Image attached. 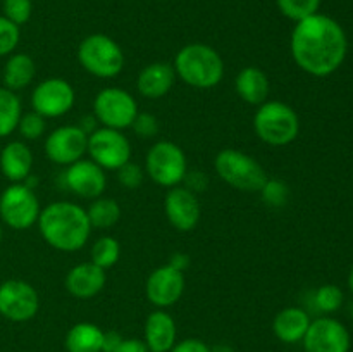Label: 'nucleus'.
I'll use <instances>...</instances> for the list:
<instances>
[{"instance_id":"nucleus-27","label":"nucleus","mask_w":353,"mask_h":352,"mask_svg":"<svg viewBox=\"0 0 353 352\" xmlns=\"http://www.w3.org/2000/svg\"><path fill=\"white\" fill-rule=\"evenodd\" d=\"M21 116H23V106L16 92L0 86V138L9 137L12 131L17 130Z\"/></svg>"},{"instance_id":"nucleus-9","label":"nucleus","mask_w":353,"mask_h":352,"mask_svg":"<svg viewBox=\"0 0 353 352\" xmlns=\"http://www.w3.org/2000/svg\"><path fill=\"white\" fill-rule=\"evenodd\" d=\"M40 200L26 183H10L0 195V217L12 230H28L37 224Z\"/></svg>"},{"instance_id":"nucleus-35","label":"nucleus","mask_w":353,"mask_h":352,"mask_svg":"<svg viewBox=\"0 0 353 352\" xmlns=\"http://www.w3.org/2000/svg\"><path fill=\"white\" fill-rule=\"evenodd\" d=\"M145 171L141 169V166L134 164V162H126L124 166H121L117 169V179H119L121 185L128 190H137L138 186L143 183Z\"/></svg>"},{"instance_id":"nucleus-1","label":"nucleus","mask_w":353,"mask_h":352,"mask_svg":"<svg viewBox=\"0 0 353 352\" xmlns=\"http://www.w3.org/2000/svg\"><path fill=\"white\" fill-rule=\"evenodd\" d=\"M290 50L295 64L316 78H326L341 68L348 52L345 30L326 14L299 21L292 31Z\"/></svg>"},{"instance_id":"nucleus-13","label":"nucleus","mask_w":353,"mask_h":352,"mask_svg":"<svg viewBox=\"0 0 353 352\" xmlns=\"http://www.w3.org/2000/svg\"><path fill=\"white\" fill-rule=\"evenodd\" d=\"M88 147V133L76 124L55 128L45 138V155L59 166H71L83 159Z\"/></svg>"},{"instance_id":"nucleus-31","label":"nucleus","mask_w":353,"mask_h":352,"mask_svg":"<svg viewBox=\"0 0 353 352\" xmlns=\"http://www.w3.org/2000/svg\"><path fill=\"white\" fill-rule=\"evenodd\" d=\"M261 197L264 200L265 206L269 207H283L286 206L290 199V188L285 182L276 178H268V182L262 185L261 188Z\"/></svg>"},{"instance_id":"nucleus-8","label":"nucleus","mask_w":353,"mask_h":352,"mask_svg":"<svg viewBox=\"0 0 353 352\" xmlns=\"http://www.w3.org/2000/svg\"><path fill=\"white\" fill-rule=\"evenodd\" d=\"M138 113L137 99L119 86L102 88L93 100V117L103 128L121 131L131 128Z\"/></svg>"},{"instance_id":"nucleus-19","label":"nucleus","mask_w":353,"mask_h":352,"mask_svg":"<svg viewBox=\"0 0 353 352\" xmlns=\"http://www.w3.org/2000/svg\"><path fill=\"white\" fill-rule=\"evenodd\" d=\"M176 71L169 62H152L145 66L137 79V90L145 99H162L174 85Z\"/></svg>"},{"instance_id":"nucleus-6","label":"nucleus","mask_w":353,"mask_h":352,"mask_svg":"<svg viewBox=\"0 0 353 352\" xmlns=\"http://www.w3.org/2000/svg\"><path fill=\"white\" fill-rule=\"evenodd\" d=\"M78 61L92 76L103 79L116 78L124 69V52L114 38L93 33L79 43Z\"/></svg>"},{"instance_id":"nucleus-42","label":"nucleus","mask_w":353,"mask_h":352,"mask_svg":"<svg viewBox=\"0 0 353 352\" xmlns=\"http://www.w3.org/2000/svg\"><path fill=\"white\" fill-rule=\"evenodd\" d=\"M0 240H2V228H0Z\"/></svg>"},{"instance_id":"nucleus-7","label":"nucleus","mask_w":353,"mask_h":352,"mask_svg":"<svg viewBox=\"0 0 353 352\" xmlns=\"http://www.w3.org/2000/svg\"><path fill=\"white\" fill-rule=\"evenodd\" d=\"M145 173L152 182L165 188L178 186L188 175L185 150L171 140L155 141L145 155Z\"/></svg>"},{"instance_id":"nucleus-14","label":"nucleus","mask_w":353,"mask_h":352,"mask_svg":"<svg viewBox=\"0 0 353 352\" xmlns=\"http://www.w3.org/2000/svg\"><path fill=\"white\" fill-rule=\"evenodd\" d=\"M305 352H348L350 333L341 321L330 316H321L310 321L302 340Z\"/></svg>"},{"instance_id":"nucleus-10","label":"nucleus","mask_w":353,"mask_h":352,"mask_svg":"<svg viewBox=\"0 0 353 352\" xmlns=\"http://www.w3.org/2000/svg\"><path fill=\"white\" fill-rule=\"evenodd\" d=\"M86 154L105 171H117L131 161V144L121 130L100 126L88 135Z\"/></svg>"},{"instance_id":"nucleus-5","label":"nucleus","mask_w":353,"mask_h":352,"mask_svg":"<svg viewBox=\"0 0 353 352\" xmlns=\"http://www.w3.org/2000/svg\"><path fill=\"white\" fill-rule=\"evenodd\" d=\"M214 169L226 185L247 193L261 192L269 178L257 159L238 148H223L214 159Z\"/></svg>"},{"instance_id":"nucleus-23","label":"nucleus","mask_w":353,"mask_h":352,"mask_svg":"<svg viewBox=\"0 0 353 352\" xmlns=\"http://www.w3.org/2000/svg\"><path fill=\"white\" fill-rule=\"evenodd\" d=\"M310 316L302 307H285L272 321V331L285 344H299L303 340L310 326Z\"/></svg>"},{"instance_id":"nucleus-33","label":"nucleus","mask_w":353,"mask_h":352,"mask_svg":"<svg viewBox=\"0 0 353 352\" xmlns=\"http://www.w3.org/2000/svg\"><path fill=\"white\" fill-rule=\"evenodd\" d=\"M19 26L7 19V17L0 16V57L12 54L16 50L17 43H19Z\"/></svg>"},{"instance_id":"nucleus-32","label":"nucleus","mask_w":353,"mask_h":352,"mask_svg":"<svg viewBox=\"0 0 353 352\" xmlns=\"http://www.w3.org/2000/svg\"><path fill=\"white\" fill-rule=\"evenodd\" d=\"M45 130H47V119L34 110L24 113L17 124V131L24 140H38L40 137H43Z\"/></svg>"},{"instance_id":"nucleus-40","label":"nucleus","mask_w":353,"mask_h":352,"mask_svg":"<svg viewBox=\"0 0 353 352\" xmlns=\"http://www.w3.org/2000/svg\"><path fill=\"white\" fill-rule=\"evenodd\" d=\"M169 264L174 266L176 269L185 273V269L190 266V255L188 254H183V252H176V254L171 255V261Z\"/></svg>"},{"instance_id":"nucleus-24","label":"nucleus","mask_w":353,"mask_h":352,"mask_svg":"<svg viewBox=\"0 0 353 352\" xmlns=\"http://www.w3.org/2000/svg\"><path fill=\"white\" fill-rule=\"evenodd\" d=\"M37 76V64L28 54H10L3 66V86L12 92L26 88Z\"/></svg>"},{"instance_id":"nucleus-37","label":"nucleus","mask_w":353,"mask_h":352,"mask_svg":"<svg viewBox=\"0 0 353 352\" xmlns=\"http://www.w3.org/2000/svg\"><path fill=\"white\" fill-rule=\"evenodd\" d=\"M169 352H212V349L200 338H185L174 344V347Z\"/></svg>"},{"instance_id":"nucleus-39","label":"nucleus","mask_w":353,"mask_h":352,"mask_svg":"<svg viewBox=\"0 0 353 352\" xmlns=\"http://www.w3.org/2000/svg\"><path fill=\"white\" fill-rule=\"evenodd\" d=\"M123 342L117 331H103V344H102V352H114Z\"/></svg>"},{"instance_id":"nucleus-11","label":"nucleus","mask_w":353,"mask_h":352,"mask_svg":"<svg viewBox=\"0 0 353 352\" xmlns=\"http://www.w3.org/2000/svg\"><path fill=\"white\" fill-rule=\"evenodd\" d=\"M40 309L37 289L24 280L0 283V314L14 323L33 320Z\"/></svg>"},{"instance_id":"nucleus-18","label":"nucleus","mask_w":353,"mask_h":352,"mask_svg":"<svg viewBox=\"0 0 353 352\" xmlns=\"http://www.w3.org/2000/svg\"><path fill=\"white\" fill-rule=\"evenodd\" d=\"M107 283V271L90 262L72 266L64 280L65 290L79 300H88L99 295Z\"/></svg>"},{"instance_id":"nucleus-30","label":"nucleus","mask_w":353,"mask_h":352,"mask_svg":"<svg viewBox=\"0 0 353 352\" xmlns=\"http://www.w3.org/2000/svg\"><path fill=\"white\" fill-rule=\"evenodd\" d=\"M276 3H278V9L283 16L299 23L305 17L317 14L321 0H276Z\"/></svg>"},{"instance_id":"nucleus-15","label":"nucleus","mask_w":353,"mask_h":352,"mask_svg":"<svg viewBox=\"0 0 353 352\" xmlns=\"http://www.w3.org/2000/svg\"><path fill=\"white\" fill-rule=\"evenodd\" d=\"M185 273L168 264L159 266L148 275L145 283V295L152 306L165 309L178 302L185 292Z\"/></svg>"},{"instance_id":"nucleus-43","label":"nucleus","mask_w":353,"mask_h":352,"mask_svg":"<svg viewBox=\"0 0 353 352\" xmlns=\"http://www.w3.org/2000/svg\"><path fill=\"white\" fill-rule=\"evenodd\" d=\"M352 317H353V306H352Z\"/></svg>"},{"instance_id":"nucleus-36","label":"nucleus","mask_w":353,"mask_h":352,"mask_svg":"<svg viewBox=\"0 0 353 352\" xmlns=\"http://www.w3.org/2000/svg\"><path fill=\"white\" fill-rule=\"evenodd\" d=\"M137 137L140 138H154L159 133V119L152 113H138L131 124Z\"/></svg>"},{"instance_id":"nucleus-29","label":"nucleus","mask_w":353,"mask_h":352,"mask_svg":"<svg viewBox=\"0 0 353 352\" xmlns=\"http://www.w3.org/2000/svg\"><path fill=\"white\" fill-rule=\"evenodd\" d=\"M314 307H316L319 313L323 314H331L336 313L338 309L343 304L345 295L343 290L338 285H333V283H326V285H321L319 289L314 292Z\"/></svg>"},{"instance_id":"nucleus-26","label":"nucleus","mask_w":353,"mask_h":352,"mask_svg":"<svg viewBox=\"0 0 353 352\" xmlns=\"http://www.w3.org/2000/svg\"><path fill=\"white\" fill-rule=\"evenodd\" d=\"M92 228L107 230L112 228L121 219V206L112 197H97L92 200L90 207L86 209Z\"/></svg>"},{"instance_id":"nucleus-17","label":"nucleus","mask_w":353,"mask_h":352,"mask_svg":"<svg viewBox=\"0 0 353 352\" xmlns=\"http://www.w3.org/2000/svg\"><path fill=\"white\" fill-rule=\"evenodd\" d=\"M65 186L74 195L83 199H97L103 195L107 188L105 169L100 168L92 159H79L65 168L64 173Z\"/></svg>"},{"instance_id":"nucleus-2","label":"nucleus","mask_w":353,"mask_h":352,"mask_svg":"<svg viewBox=\"0 0 353 352\" xmlns=\"http://www.w3.org/2000/svg\"><path fill=\"white\" fill-rule=\"evenodd\" d=\"M37 224L41 238L61 252H76L85 247L93 230L86 209L65 200H57L43 207Z\"/></svg>"},{"instance_id":"nucleus-21","label":"nucleus","mask_w":353,"mask_h":352,"mask_svg":"<svg viewBox=\"0 0 353 352\" xmlns=\"http://www.w3.org/2000/svg\"><path fill=\"white\" fill-rule=\"evenodd\" d=\"M33 169V152L24 141H9L0 152V171L10 183H24Z\"/></svg>"},{"instance_id":"nucleus-12","label":"nucleus","mask_w":353,"mask_h":352,"mask_svg":"<svg viewBox=\"0 0 353 352\" xmlns=\"http://www.w3.org/2000/svg\"><path fill=\"white\" fill-rule=\"evenodd\" d=\"M76 92L64 78H47L34 86L31 93V107L34 113L48 117H61L74 107Z\"/></svg>"},{"instance_id":"nucleus-16","label":"nucleus","mask_w":353,"mask_h":352,"mask_svg":"<svg viewBox=\"0 0 353 352\" xmlns=\"http://www.w3.org/2000/svg\"><path fill=\"white\" fill-rule=\"evenodd\" d=\"M164 213L171 226L178 231H192L200 223L202 207L195 192L186 186H172L165 193Z\"/></svg>"},{"instance_id":"nucleus-38","label":"nucleus","mask_w":353,"mask_h":352,"mask_svg":"<svg viewBox=\"0 0 353 352\" xmlns=\"http://www.w3.org/2000/svg\"><path fill=\"white\" fill-rule=\"evenodd\" d=\"M114 352H150L148 351L147 344L143 340H138V338H123L119 347Z\"/></svg>"},{"instance_id":"nucleus-28","label":"nucleus","mask_w":353,"mask_h":352,"mask_svg":"<svg viewBox=\"0 0 353 352\" xmlns=\"http://www.w3.org/2000/svg\"><path fill=\"white\" fill-rule=\"evenodd\" d=\"M121 257V244L117 238L109 237H100L99 240L93 244L92 247V262L102 269H109L117 264Z\"/></svg>"},{"instance_id":"nucleus-41","label":"nucleus","mask_w":353,"mask_h":352,"mask_svg":"<svg viewBox=\"0 0 353 352\" xmlns=\"http://www.w3.org/2000/svg\"><path fill=\"white\" fill-rule=\"evenodd\" d=\"M348 289L352 290V293H353V266H352V269H350V273H348Z\"/></svg>"},{"instance_id":"nucleus-25","label":"nucleus","mask_w":353,"mask_h":352,"mask_svg":"<svg viewBox=\"0 0 353 352\" xmlns=\"http://www.w3.org/2000/svg\"><path fill=\"white\" fill-rule=\"evenodd\" d=\"M103 331L93 323H76L65 335L68 352H102Z\"/></svg>"},{"instance_id":"nucleus-34","label":"nucleus","mask_w":353,"mask_h":352,"mask_svg":"<svg viewBox=\"0 0 353 352\" xmlns=\"http://www.w3.org/2000/svg\"><path fill=\"white\" fill-rule=\"evenodd\" d=\"M2 9L3 17L21 26V24H26L30 21L31 12H33V3H31V0H3Z\"/></svg>"},{"instance_id":"nucleus-4","label":"nucleus","mask_w":353,"mask_h":352,"mask_svg":"<svg viewBox=\"0 0 353 352\" xmlns=\"http://www.w3.org/2000/svg\"><path fill=\"white\" fill-rule=\"evenodd\" d=\"M254 131L259 140L271 147H285L300 135V117L290 104L265 100L254 114Z\"/></svg>"},{"instance_id":"nucleus-22","label":"nucleus","mask_w":353,"mask_h":352,"mask_svg":"<svg viewBox=\"0 0 353 352\" xmlns=\"http://www.w3.org/2000/svg\"><path fill=\"white\" fill-rule=\"evenodd\" d=\"M234 90L243 102L250 106H261L268 100L271 92L269 76L257 66H247L240 69L234 78Z\"/></svg>"},{"instance_id":"nucleus-20","label":"nucleus","mask_w":353,"mask_h":352,"mask_svg":"<svg viewBox=\"0 0 353 352\" xmlns=\"http://www.w3.org/2000/svg\"><path fill=\"white\" fill-rule=\"evenodd\" d=\"M145 338L150 352H169L176 344L178 330H176L174 317L164 309H157L148 314L145 321Z\"/></svg>"},{"instance_id":"nucleus-3","label":"nucleus","mask_w":353,"mask_h":352,"mask_svg":"<svg viewBox=\"0 0 353 352\" xmlns=\"http://www.w3.org/2000/svg\"><path fill=\"white\" fill-rule=\"evenodd\" d=\"M176 76L185 85L209 90L219 85L224 76V61L219 52L205 43H188L174 57Z\"/></svg>"}]
</instances>
